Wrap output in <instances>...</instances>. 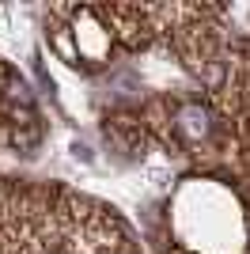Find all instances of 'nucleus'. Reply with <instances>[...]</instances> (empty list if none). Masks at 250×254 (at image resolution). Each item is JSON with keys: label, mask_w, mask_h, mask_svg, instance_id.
Listing matches in <instances>:
<instances>
[{"label": "nucleus", "mask_w": 250, "mask_h": 254, "mask_svg": "<svg viewBox=\"0 0 250 254\" xmlns=\"http://www.w3.org/2000/svg\"><path fill=\"white\" fill-rule=\"evenodd\" d=\"M76 46H80L83 57H91V61H103L106 46H110V31L103 27V19L95 15V11L83 8L80 15H76Z\"/></svg>", "instance_id": "f257e3e1"}, {"label": "nucleus", "mask_w": 250, "mask_h": 254, "mask_svg": "<svg viewBox=\"0 0 250 254\" xmlns=\"http://www.w3.org/2000/svg\"><path fill=\"white\" fill-rule=\"evenodd\" d=\"M175 129L186 144H201L208 137V110H201V103H182L175 114Z\"/></svg>", "instance_id": "f03ea898"}]
</instances>
